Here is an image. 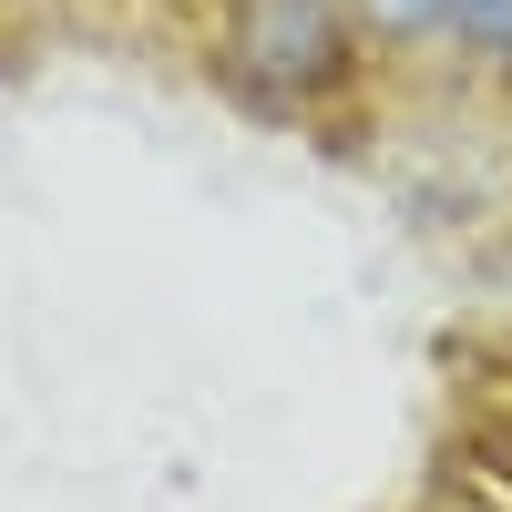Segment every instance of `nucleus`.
<instances>
[{
  "label": "nucleus",
  "instance_id": "nucleus-1",
  "mask_svg": "<svg viewBox=\"0 0 512 512\" xmlns=\"http://www.w3.org/2000/svg\"><path fill=\"white\" fill-rule=\"evenodd\" d=\"M236 52H246V72H267V82H328L338 21H328V0H256L246 31H236Z\"/></svg>",
  "mask_w": 512,
  "mask_h": 512
},
{
  "label": "nucleus",
  "instance_id": "nucleus-2",
  "mask_svg": "<svg viewBox=\"0 0 512 512\" xmlns=\"http://www.w3.org/2000/svg\"><path fill=\"white\" fill-rule=\"evenodd\" d=\"M461 41H482V52H512V0H451Z\"/></svg>",
  "mask_w": 512,
  "mask_h": 512
},
{
  "label": "nucleus",
  "instance_id": "nucleus-3",
  "mask_svg": "<svg viewBox=\"0 0 512 512\" xmlns=\"http://www.w3.org/2000/svg\"><path fill=\"white\" fill-rule=\"evenodd\" d=\"M451 0H369V21H390V31H420V21H441Z\"/></svg>",
  "mask_w": 512,
  "mask_h": 512
}]
</instances>
